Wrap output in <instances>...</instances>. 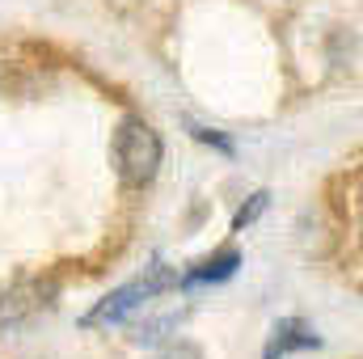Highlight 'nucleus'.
Returning <instances> with one entry per match:
<instances>
[{"label": "nucleus", "instance_id": "nucleus-4", "mask_svg": "<svg viewBox=\"0 0 363 359\" xmlns=\"http://www.w3.org/2000/svg\"><path fill=\"white\" fill-rule=\"evenodd\" d=\"M321 338L300 321V317H287V321H279L271 330V343H267V359H283L291 355V351H308V347H317Z\"/></svg>", "mask_w": 363, "mask_h": 359}, {"label": "nucleus", "instance_id": "nucleus-8", "mask_svg": "<svg viewBox=\"0 0 363 359\" xmlns=\"http://www.w3.org/2000/svg\"><path fill=\"white\" fill-rule=\"evenodd\" d=\"M157 359H203L199 347H190V343H174V347H165Z\"/></svg>", "mask_w": 363, "mask_h": 359}, {"label": "nucleus", "instance_id": "nucleus-1", "mask_svg": "<svg viewBox=\"0 0 363 359\" xmlns=\"http://www.w3.org/2000/svg\"><path fill=\"white\" fill-rule=\"evenodd\" d=\"M178 270H169L165 263H152V267H144L135 279H127L123 287H114L106 300H97V309L81 317V326L85 330H97V326H123L131 313H140V309H148L161 292H169V287H178Z\"/></svg>", "mask_w": 363, "mask_h": 359}, {"label": "nucleus", "instance_id": "nucleus-7", "mask_svg": "<svg viewBox=\"0 0 363 359\" xmlns=\"http://www.w3.org/2000/svg\"><path fill=\"white\" fill-rule=\"evenodd\" d=\"M190 136L199 140V144H216L224 157H233V140H224L220 131H211V127H199V123H190Z\"/></svg>", "mask_w": 363, "mask_h": 359}, {"label": "nucleus", "instance_id": "nucleus-5", "mask_svg": "<svg viewBox=\"0 0 363 359\" xmlns=\"http://www.w3.org/2000/svg\"><path fill=\"white\" fill-rule=\"evenodd\" d=\"M237 267H241V254H237V250H224V254H216V258L194 263V270L186 275V283H220V279H233Z\"/></svg>", "mask_w": 363, "mask_h": 359}, {"label": "nucleus", "instance_id": "nucleus-6", "mask_svg": "<svg viewBox=\"0 0 363 359\" xmlns=\"http://www.w3.org/2000/svg\"><path fill=\"white\" fill-rule=\"evenodd\" d=\"M267 207H271V194H267V190L250 194V203H245V207H241V211L233 216V228H237V233H241V228H250V224H254V220H258V216H262Z\"/></svg>", "mask_w": 363, "mask_h": 359}, {"label": "nucleus", "instance_id": "nucleus-3", "mask_svg": "<svg viewBox=\"0 0 363 359\" xmlns=\"http://www.w3.org/2000/svg\"><path fill=\"white\" fill-rule=\"evenodd\" d=\"M55 283H17L0 292V326H21L26 317H34L47 300H51Z\"/></svg>", "mask_w": 363, "mask_h": 359}, {"label": "nucleus", "instance_id": "nucleus-2", "mask_svg": "<svg viewBox=\"0 0 363 359\" xmlns=\"http://www.w3.org/2000/svg\"><path fill=\"white\" fill-rule=\"evenodd\" d=\"M161 157H165V144L161 136L152 131V123L144 118H123L118 131H114V165H118V178L127 186H148L161 170Z\"/></svg>", "mask_w": 363, "mask_h": 359}]
</instances>
